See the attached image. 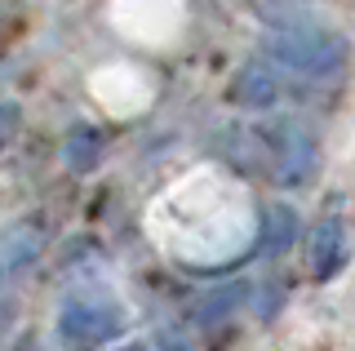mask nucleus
Returning <instances> with one entry per match:
<instances>
[{
    "instance_id": "1",
    "label": "nucleus",
    "mask_w": 355,
    "mask_h": 351,
    "mask_svg": "<svg viewBox=\"0 0 355 351\" xmlns=\"http://www.w3.org/2000/svg\"><path fill=\"white\" fill-rule=\"evenodd\" d=\"M129 316L120 302L111 298H71L58 311V334L62 343L71 347H103V343H116L125 334Z\"/></svg>"
},
{
    "instance_id": "6",
    "label": "nucleus",
    "mask_w": 355,
    "mask_h": 351,
    "mask_svg": "<svg viewBox=\"0 0 355 351\" xmlns=\"http://www.w3.org/2000/svg\"><path fill=\"white\" fill-rule=\"evenodd\" d=\"M67 164L80 169V173H89L98 164V138L94 134H76L71 142H67Z\"/></svg>"
},
{
    "instance_id": "10",
    "label": "nucleus",
    "mask_w": 355,
    "mask_h": 351,
    "mask_svg": "<svg viewBox=\"0 0 355 351\" xmlns=\"http://www.w3.org/2000/svg\"><path fill=\"white\" fill-rule=\"evenodd\" d=\"M18 351H49V347H44V343H22Z\"/></svg>"
},
{
    "instance_id": "7",
    "label": "nucleus",
    "mask_w": 355,
    "mask_h": 351,
    "mask_svg": "<svg viewBox=\"0 0 355 351\" xmlns=\"http://www.w3.org/2000/svg\"><path fill=\"white\" fill-rule=\"evenodd\" d=\"M244 89H249V94H240V103H249V107H266V103H271V80H262V76H253Z\"/></svg>"
},
{
    "instance_id": "3",
    "label": "nucleus",
    "mask_w": 355,
    "mask_h": 351,
    "mask_svg": "<svg viewBox=\"0 0 355 351\" xmlns=\"http://www.w3.org/2000/svg\"><path fill=\"white\" fill-rule=\"evenodd\" d=\"M347 254H351L347 223H342V218H329V223H320L315 236H311V271H315L320 280L338 276V271L347 267Z\"/></svg>"
},
{
    "instance_id": "11",
    "label": "nucleus",
    "mask_w": 355,
    "mask_h": 351,
    "mask_svg": "<svg viewBox=\"0 0 355 351\" xmlns=\"http://www.w3.org/2000/svg\"><path fill=\"white\" fill-rule=\"evenodd\" d=\"M116 351H147V347H142V343H129V347H116Z\"/></svg>"
},
{
    "instance_id": "8",
    "label": "nucleus",
    "mask_w": 355,
    "mask_h": 351,
    "mask_svg": "<svg viewBox=\"0 0 355 351\" xmlns=\"http://www.w3.org/2000/svg\"><path fill=\"white\" fill-rule=\"evenodd\" d=\"M155 351H196V347L187 343L178 329H160V334H155Z\"/></svg>"
},
{
    "instance_id": "5",
    "label": "nucleus",
    "mask_w": 355,
    "mask_h": 351,
    "mask_svg": "<svg viewBox=\"0 0 355 351\" xmlns=\"http://www.w3.org/2000/svg\"><path fill=\"white\" fill-rule=\"evenodd\" d=\"M262 249L266 254H280V249L293 245V236H297V214L288 209V205H271L266 209V232H262Z\"/></svg>"
},
{
    "instance_id": "9",
    "label": "nucleus",
    "mask_w": 355,
    "mask_h": 351,
    "mask_svg": "<svg viewBox=\"0 0 355 351\" xmlns=\"http://www.w3.org/2000/svg\"><path fill=\"white\" fill-rule=\"evenodd\" d=\"M14 129H18V112L14 107H0V147L14 138Z\"/></svg>"
},
{
    "instance_id": "2",
    "label": "nucleus",
    "mask_w": 355,
    "mask_h": 351,
    "mask_svg": "<svg viewBox=\"0 0 355 351\" xmlns=\"http://www.w3.org/2000/svg\"><path fill=\"white\" fill-rule=\"evenodd\" d=\"M271 142H275V178L280 182H302L311 173V164H315V147H311V138L302 134L297 125H275L271 129Z\"/></svg>"
},
{
    "instance_id": "4",
    "label": "nucleus",
    "mask_w": 355,
    "mask_h": 351,
    "mask_svg": "<svg viewBox=\"0 0 355 351\" xmlns=\"http://www.w3.org/2000/svg\"><path fill=\"white\" fill-rule=\"evenodd\" d=\"M40 249V227L36 223H22L14 232L0 236V276H9V271H18L22 262H31Z\"/></svg>"
}]
</instances>
